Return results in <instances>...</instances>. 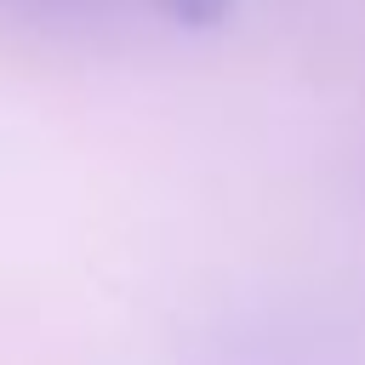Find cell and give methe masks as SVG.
Listing matches in <instances>:
<instances>
[{"label":"cell","instance_id":"6da1fadb","mask_svg":"<svg viewBox=\"0 0 365 365\" xmlns=\"http://www.w3.org/2000/svg\"><path fill=\"white\" fill-rule=\"evenodd\" d=\"M154 6L182 29H222L234 17V0H154Z\"/></svg>","mask_w":365,"mask_h":365},{"label":"cell","instance_id":"7a4b0ae2","mask_svg":"<svg viewBox=\"0 0 365 365\" xmlns=\"http://www.w3.org/2000/svg\"><path fill=\"white\" fill-rule=\"evenodd\" d=\"M11 6H23L34 17H91V11H103V0H11Z\"/></svg>","mask_w":365,"mask_h":365}]
</instances>
